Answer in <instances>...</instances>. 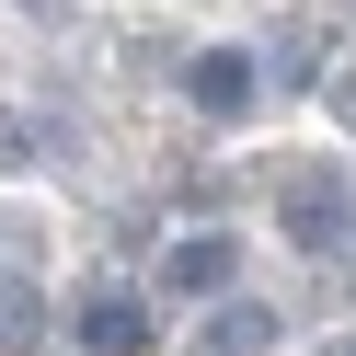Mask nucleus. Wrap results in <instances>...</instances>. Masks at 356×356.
I'll list each match as a JSON object with an SVG mask.
<instances>
[{
  "label": "nucleus",
  "instance_id": "f257e3e1",
  "mask_svg": "<svg viewBox=\"0 0 356 356\" xmlns=\"http://www.w3.org/2000/svg\"><path fill=\"white\" fill-rule=\"evenodd\" d=\"M287 241L299 253H345L356 241V184L345 172H287Z\"/></svg>",
  "mask_w": 356,
  "mask_h": 356
},
{
  "label": "nucleus",
  "instance_id": "f03ea898",
  "mask_svg": "<svg viewBox=\"0 0 356 356\" xmlns=\"http://www.w3.org/2000/svg\"><path fill=\"white\" fill-rule=\"evenodd\" d=\"M230 276H241V241L230 230H184L161 253V287H184V299H230Z\"/></svg>",
  "mask_w": 356,
  "mask_h": 356
},
{
  "label": "nucleus",
  "instance_id": "7ed1b4c3",
  "mask_svg": "<svg viewBox=\"0 0 356 356\" xmlns=\"http://www.w3.org/2000/svg\"><path fill=\"white\" fill-rule=\"evenodd\" d=\"M253 58H241V47H207V58H195V70H184V92H195V115H241V104H253Z\"/></svg>",
  "mask_w": 356,
  "mask_h": 356
},
{
  "label": "nucleus",
  "instance_id": "20e7f679",
  "mask_svg": "<svg viewBox=\"0 0 356 356\" xmlns=\"http://www.w3.org/2000/svg\"><path fill=\"white\" fill-rule=\"evenodd\" d=\"M264 345H276V310L264 299H218L207 333H195V356H264Z\"/></svg>",
  "mask_w": 356,
  "mask_h": 356
},
{
  "label": "nucleus",
  "instance_id": "39448f33",
  "mask_svg": "<svg viewBox=\"0 0 356 356\" xmlns=\"http://www.w3.org/2000/svg\"><path fill=\"white\" fill-rule=\"evenodd\" d=\"M81 345H92V356H138L149 345V310L138 299H92V310H81Z\"/></svg>",
  "mask_w": 356,
  "mask_h": 356
},
{
  "label": "nucleus",
  "instance_id": "423d86ee",
  "mask_svg": "<svg viewBox=\"0 0 356 356\" xmlns=\"http://www.w3.org/2000/svg\"><path fill=\"white\" fill-rule=\"evenodd\" d=\"M24 333H35V287H24V276H0V345H24Z\"/></svg>",
  "mask_w": 356,
  "mask_h": 356
},
{
  "label": "nucleus",
  "instance_id": "0eeeda50",
  "mask_svg": "<svg viewBox=\"0 0 356 356\" xmlns=\"http://www.w3.org/2000/svg\"><path fill=\"white\" fill-rule=\"evenodd\" d=\"M12 149H24V127H12V115H0V161H12Z\"/></svg>",
  "mask_w": 356,
  "mask_h": 356
},
{
  "label": "nucleus",
  "instance_id": "6e6552de",
  "mask_svg": "<svg viewBox=\"0 0 356 356\" xmlns=\"http://www.w3.org/2000/svg\"><path fill=\"white\" fill-rule=\"evenodd\" d=\"M345 115H356V70H345Z\"/></svg>",
  "mask_w": 356,
  "mask_h": 356
},
{
  "label": "nucleus",
  "instance_id": "1a4fd4ad",
  "mask_svg": "<svg viewBox=\"0 0 356 356\" xmlns=\"http://www.w3.org/2000/svg\"><path fill=\"white\" fill-rule=\"evenodd\" d=\"M345 356H356V345H345Z\"/></svg>",
  "mask_w": 356,
  "mask_h": 356
}]
</instances>
